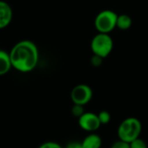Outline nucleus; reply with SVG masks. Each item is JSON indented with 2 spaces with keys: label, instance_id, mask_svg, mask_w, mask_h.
<instances>
[{
  "label": "nucleus",
  "instance_id": "1",
  "mask_svg": "<svg viewBox=\"0 0 148 148\" xmlns=\"http://www.w3.org/2000/svg\"><path fill=\"white\" fill-rule=\"evenodd\" d=\"M12 68L22 73L35 69L39 60V51L34 42L22 40L17 42L9 52Z\"/></svg>",
  "mask_w": 148,
  "mask_h": 148
},
{
  "label": "nucleus",
  "instance_id": "2",
  "mask_svg": "<svg viewBox=\"0 0 148 148\" xmlns=\"http://www.w3.org/2000/svg\"><path fill=\"white\" fill-rule=\"evenodd\" d=\"M142 133V123L135 117H128L123 120L117 129V135L119 140L126 142H132L140 138Z\"/></svg>",
  "mask_w": 148,
  "mask_h": 148
},
{
  "label": "nucleus",
  "instance_id": "3",
  "mask_svg": "<svg viewBox=\"0 0 148 148\" xmlns=\"http://www.w3.org/2000/svg\"><path fill=\"white\" fill-rule=\"evenodd\" d=\"M91 50L95 55L106 58L112 52L114 41L112 37L106 33H98L91 41Z\"/></svg>",
  "mask_w": 148,
  "mask_h": 148
},
{
  "label": "nucleus",
  "instance_id": "4",
  "mask_svg": "<svg viewBox=\"0 0 148 148\" xmlns=\"http://www.w3.org/2000/svg\"><path fill=\"white\" fill-rule=\"evenodd\" d=\"M118 15L111 10L99 12L95 19V26L99 33L109 34L116 28Z\"/></svg>",
  "mask_w": 148,
  "mask_h": 148
},
{
  "label": "nucleus",
  "instance_id": "5",
  "mask_svg": "<svg viewBox=\"0 0 148 148\" xmlns=\"http://www.w3.org/2000/svg\"><path fill=\"white\" fill-rule=\"evenodd\" d=\"M71 101L74 104L85 106L93 98V90L87 84H78L71 91Z\"/></svg>",
  "mask_w": 148,
  "mask_h": 148
},
{
  "label": "nucleus",
  "instance_id": "6",
  "mask_svg": "<svg viewBox=\"0 0 148 148\" xmlns=\"http://www.w3.org/2000/svg\"><path fill=\"white\" fill-rule=\"evenodd\" d=\"M78 124L83 131L88 133L97 131L101 126L98 114L92 112H85L80 118H78Z\"/></svg>",
  "mask_w": 148,
  "mask_h": 148
},
{
  "label": "nucleus",
  "instance_id": "7",
  "mask_svg": "<svg viewBox=\"0 0 148 148\" xmlns=\"http://www.w3.org/2000/svg\"><path fill=\"white\" fill-rule=\"evenodd\" d=\"M13 18V10L10 5L0 0V29L6 28Z\"/></svg>",
  "mask_w": 148,
  "mask_h": 148
},
{
  "label": "nucleus",
  "instance_id": "8",
  "mask_svg": "<svg viewBox=\"0 0 148 148\" xmlns=\"http://www.w3.org/2000/svg\"><path fill=\"white\" fill-rule=\"evenodd\" d=\"M81 143L83 148H101L102 146V139L99 134L90 133Z\"/></svg>",
  "mask_w": 148,
  "mask_h": 148
},
{
  "label": "nucleus",
  "instance_id": "9",
  "mask_svg": "<svg viewBox=\"0 0 148 148\" xmlns=\"http://www.w3.org/2000/svg\"><path fill=\"white\" fill-rule=\"evenodd\" d=\"M12 68L10 54L0 49V76L6 75Z\"/></svg>",
  "mask_w": 148,
  "mask_h": 148
},
{
  "label": "nucleus",
  "instance_id": "10",
  "mask_svg": "<svg viewBox=\"0 0 148 148\" xmlns=\"http://www.w3.org/2000/svg\"><path fill=\"white\" fill-rule=\"evenodd\" d=\"M133 23L132 18L127 14H121L117 17L116 27H118L121 30H127L131 28Z\"/></svg>",
  "mask_w": 148,
  "mask_h": 148
},
{
  "label": "nucleus",
  "instance_id": "11",
  "mask_svg": "<svg viewBox=\"0 0 148 148\" xmlns=\"http://www.w3.org/2000/svg\"><path fill=\"white\" fill-rule=\"evenodd\" d=\"M98 114V118L100 120V122L101 125H107L111 121V114L107 110H102Z\"/></svg>",
  "mask_w": 148,
  "mask_h": 148
},
{
  "label": "nucleus",
  "instance_id": "12",
  "mask_svg": "<svg viewBox=\"0 0 148 148\" xmlns=\"http://www.w3.org/2000/svg\"><path fill=\"white\" fill-rule=\"evenodd\" d=\"M84 113H85L84 106L77 105V104L73 105V107L71 108V114H73V116H75L76 118H80Z\"/></svg>",
  "mask_w": 148,
  "mask_h": 148
},
{
  "label": "nucleus",
  "instance_id": "13",
  "mask_svg": "<svg viewBox=\"0 0 148 148\" xmlns=\"http://www.w3.org/2000/svg\"><path fill=\"white\" fill-rule=\"evenodd\" d=\"M129 144L130 148H147V144L146 143V141L140 138H137Z\"/></svg>",
  "mask_w": 148,
  "mask_h": 148
},
{
  "label": "nucleus",
  "instance_id": "14",
  "mask_svg": "<svg viewBox=\"0 0 148 148\" xmlns=\"http://www.w3.org/2000/svg\"><path fill=\"white\" fill-rule=\"evenodd\" d=\"M103 59L104 58H102L101 56L94 54V56L90 58V63L94 67H99V66H101L102 64Z\"/></svg>",
  "mask_w": 148,
  "mask_h": 148
},
{
  "label": "nucleus",
  "instance_id": "15",
  "mask_svg": "<svg viewBox=\"0 0 148 148\" xmlns=\"http://www.w3.org/2000/svg\"><path fill=\"white\" fill-rule=\"evenodd\" d=\"M110 148H130V144L121 140H118L112 144Z\"/></svg>",
  "mask_w": 148,
  "mask_h": 148
},
{
  "label": "nucleus",
  "instance_id": "16",
  "mask_svg": "<svg viewBox=\"0 0 148 148\" xmlns=\"http://www.w3.org/2000/svg\"><path fill=\"white\" fill-rule=\"evenodd\" d=\"M38 148H63L60 144L54 141H48L42 144Z\"/></svg>",
  "mask_w": 148,
  "mask_h": 148
},
{
  "label": "nucleus",
  "instance_id": "17",
  "mask_svg": "<svg viewBox=\"0 0 148 148\" xmlns=\"http://www.w3.org/2000/svg\"><path fill=\"white\" fill-rule=\"evenodd\" d=\"M64 148H83L81 142L78 141H71L69 144H67V146Z\"/></svg>",
  "mask_w": 148,
  "mask_h": 148
}]
</instances>
